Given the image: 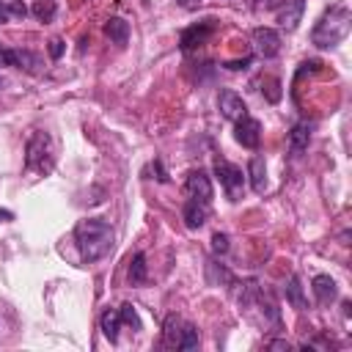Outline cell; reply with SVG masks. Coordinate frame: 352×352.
<instances>
[{
    "label": "cell",
    "mask_w": 352,
    "mask_h": 352,
    "mask_svg": "<svg viewBox=\"0 0 352 352\" xmlns=\"http://www.w3.org/2000/svg\"><path fill=\"white\" fill-rule=\"evenodd\" d=\"M308 140H311V124L308 121H297L289 132V151L292 157H300L305 148H308Z\"/></svg>",
    "instance_id": "7c38bea8"
},
{
    "label": "cell",
    "mask_w": 352,
    "mask_h": 352,
    "mask_svg": "<svg viewBox=\"0 0 352 352\" xmlns=\"http://www.w3.org/2000/svg\"><path fill=\"white\" fill-rule=\"evenodd\" d=\"M118 314H121V324L132 327L135 333L140 330V316H138V311H135V305H132V302H124V305L118 308Z\"/></svg>",
    "instance_id": "7402d4cb"
},
{
    "label": "cell",
    "mask_w": 352,
    "mask_h": 352,
    "mask_svg": "<svg viewBox=\"0 0 352 352\" xmlns=\"http://www.w3.org/2000/svg\"><path fill=\"white\" fill-rule=\"evenodd\" d=\"M184 187H187V192H190L192 201H201V204H209L212 201V179H209L206 170H201V168L198 170H190Z\"/></svg>",
    "instance_id": "9c48e42d"
},
{
    "label": "cell",
    "mask_w": 352,
    "mask_h": 352,
    "mask_svg": "<svg viewBox=\"0 0 352 352\" xmlns=\"http://www.w3.org/2000/svg\"><path fill=\"white\" fill-rule=\"evenodd\" d=\"M217 110H220V116L228 118V121H239L242 116H248L245 99H242L236 91H228V88L217 94Z\"/></svg>",
    "instance_id": "ba28073f"
},
{
    "label": "cell",
    "mask_w": 352,
    "mask_h": 352,
    "mask_svg": "<svg viewBox=\"0 0 352 352\" xmlns=\"http://www.w3.org/2000/svg\"><path fill=\"white\" fill-rule=\"evenodd\" d=\"M74 245L80 250V261L82 264H94V261L104 258L113 250L116 231L102 217H85V220H80L74 226Z\"/></svg>",
    "instance_id": "6da1fadb"
},
{
    "label": "cell",
    "mask_w": 352,
    "mask_h": 352,
    "mask_svg": "<svg viewBox=\"0 0 352 352\" xmlns=\"http://www.w3.org/2000/svg\"><path fill=\"white\" fill-rule=\"evenodd\" d=\"M118 330H121V314H118V308H107L102 314V333H104V338L110 344H116L118 341Z\"/></svg>",
    "instance_id": "ac0fdd59"
},
{
    "label": "cell",
    "mask_w": 352,
    "mask_h": 352,
    "mask_svg": "<svg viewBox=\"0 0 352 352\" xmlns=\"http://www.w3.org/2000/svg\"><path fill=\"white\" fill-rule=\"evenodd\" d=\"M349 28H352V11L346 3H336L330 6L319 22L314 25L311 30V41L319 47V50H330V47H338L346 36H349Z\"/></svg>",
    "instance_id": "7a4b0ae2"
},
{
    "label": "cell",
    "mask_w": 352,
    "mask_h": 352,
    "mask_svg": "<svg viewBox=\"0 0 352 352\" xmlns=\"http://www.w3.org/2000/svg\"><path fill=\"white\" fill-rule=\"evenodd\" d=\"M250 66V58H242V60H228L226 63V69H231V72H239V69H248Z\"/></svg>",
    "instance_id": "83f0119b"
},
{
    "label": "cell",
    "mask_w": 352,
    "mask_h": 352,
    "mask_svg": "<svg viewBox=\"0 0 352 352\" xmlns=\"http://www.w3.org/2000/svg\"><path fill=\"white\" fill-rule=\"evenodd\" d=\"M104 36H107L113 44L124 47V44L129 41V22L121 19V16H110V19L104 22Z\"/></svg>",
    "instance_id": "5bb4252c"
},
{
    "label": "cell",
    "mask_w": 352,
    "mask_h": 352,
    "mask_svg": "<svg viewBox=\"0 0 352 352\" xmlns=\"http://www.w3.org/2000/svg\"><path fill=\"white\" fill-rule=\"evenodd\" d=\"M52 162H55V154H52V140L47 132H33L28 146H25V168L30 173H47L52 170Z\"/></svg>",
    "instance_id": "277c9868"
},
{
    "label": "cell",
    "mask_w": 352,
    "mask_h": 352,
    "mask_svg": "<svg viewBox=\"0 0 352 352\" xmlns=\"http://www.w3.org/2000/svg\"><path fill=\"white\" fill-rule=\"evenodd\" d=\"M212 253L214 256H223V253H228V234H214L212 236Z\"/></svg>",
    "instance_id": "603a6c76"
},
{
    "label": "cell",
    "mask_w": 352,
    "mask_h": 352,
    "mask_svg": "<svg viewBox=\"0 0 352 352\" xmlns=\"http://www.w3.org/2000/svg\"><path fill=\"white\" fill-rule=\"evenodd\" d=\"M126 275H129V283H132V286L146 283V256H143V253H135V256H132Z\"/></svg>",
    "instance_id": "ffe728a7"
},
{
    "label": "cell",
    "mask_w": 352,
    "mask_h": 352,
    "mask_svg": "<svg viewBox=\"0 0 352 352\" xmlns=\"http://www.w3.org/2000/svg\"><path fill=\"white\" fill-rule=\"evenodd\" d=\"M14 66H16V69H25V72H30V74H36L38 66H41V60H38V55L30 52V50H14Z\"/></svg>",
    "instance_id": "d6986e66"
},
{
    "label": "cell",
    "mask_w": 352,
    "mask_h": 352,
    "mask_svg": "<svg viewBox=\"0 0 352 352\" xmlns=\"http://www.w3.org/2000/svg\"><path fill=\"white\" fill-rule=\"evenodd\" d=\"M234 138H236V143L245 146V148H258V143H261V124H258L256 118H250V116H242V118L236 121Z\"/></svg>",
    "instance_id": "30bf717a"
},
{
    "label": "cell",
    "mask_w": 352,
    "mask_h": 352,
    "mask_svg": "<svg viewBox=\"0 0 352 352\" xmlns=\"http://www.w3.org/2000/svg\"><path fill=\"white\" fill-rule=\"evenodd\" d=\"M162 338H165V346H173V349H198L201 338H198V327L190 324L187 319H182L179 314H170L162 324Z\"/></svg>",
    "instance_id": "3957f363"
},
{
    "label": "cell",
    "mask_w": 352,
    "mask_h": 352,
    "mask_svg": "<svg viewBox=\"0 0 352 352\" xmlns=\"http://www.w3.org/2000/svg\"><path fill=\"white\" fill-rule=\"evenodd\" d=\"M286 0H256L253 3V8L256 11H270V8H278V6H283Z\"/></svg>",
    "instance_id": "d4e9b609"
},
{
    "label": "cell",
    "mask_w": 352,
    "mask_h": 352,
    "mask_svg": "<svg viewBox=\"0 0 352 352\" xmlns=\"http://www.w3.org/2000/svg\"><path fill=\"white\" fill-rule=\"evenodd\" d=\"M248 176H250L253 192H264L267 190V165H264V157H253L248 162Z\"/></svg>",
    "instance_id": "2e32d148"
},
{
    "label": "cell",
    "mask_w": 352,
    "mask_h": 352,
    "mask_svg": "<svg viewBox=\"0 0 352 352\" xmlns=\"http://www.w3.org/2000/svg\"><path fill=\"white\" fill-rule=\"evenodd\" d=\"M214 33V19H204V22H198V25H190V28H184L182 30V36H179V47L187 52V50H195V47H201V44H206V38Z\"/></svg>",
    "instance_id": "8992f818"
},
{
    "label": "cell",
    "mask_w": 352,
    "mask_h": 352,
    "mask_svg": "<svg viewBox=\"0 0 352 352\" xmlns=\"http://www.w3.org/2000/svg\"><path fill=\"white\" fill-rule=\"evenodd\" d=\"M0 66H14V50L0 47Z\"/></svg>",
    "instance_id": "484cf974"
},
{
    "label": "cell",
    "mask_w": 352,
    "mask_h": 352,
    "mask_svg": "<svg viewBox=\"0 0 352 352\" xmlns=\"http://www.w3.org/2000/svg\"><path fill=\"white\" fill-rule=\"evenodd\" d=\"M267 349H292V344L286 341V338H275V341H267Z\"/></svg>",
    "instance_id": "f1b7e54d"
},
{
    "label": "cell",
    "mask_w": 352,
    "mask_h": 352,
    "mask_svg": "<svg viewBox=\"0 0 352 352\" xmlns=\"http://www.w3.org/2000/svg\"><path fill=\"white\" fill-rule=\"evenodd\" d=\"M261 82H267V99H270V102H278V99H280V82H278L275 77H267V80H261Z\"/></svg>",
    "instance_id": "cb8c5ba5"
},
{
    "label": "cell",
    "mask_w": 352,
    "mask_h": 352,
    "mask_svg": "<svg viewBox=\"0 0 352 352\" xmlns=\"http://www.w3.org/2000/svg\"><path fill=\"white\" fill-rule=\"evenodd\" d=\"M50 55H52L55 60L63 55V41H60V38H52V41H50Z\"/></svg>",
    "instance_id": "4316f807"
},
{
    "label": "cell",
    "mask_w": 352,
    "mask_h": 352,
    "mask_svg": "<svg viewBox=\"0 0 352 352\" xmlns=\"http://www.w3.org/2000/svg\"><path fill=\"white\" fill-rule=\"evenodd\" d=\"M11 217H14V214H11V212H6V209H3V212H0V223H3V220H11Z\"/></svg>",
    "instance_id": "1f68e13d"
},
{
    "label": "cell",
    "mask_w": 352,
    "mask_h": 352,
    "mask_svg": "<svg viewBox=\"0 0 352 352\" xmlns=\"http://www.w3.org/2000/svg\"><path fill=\"white\" fill-rule=\"evenodd\" d=\"M30 11H33V16H36V19H41V22H52V16H55L58 6H55V0H36Z\"/></svg>",
    "instance_id": "44dd1931"
},
{
    "label": "cell",
    "mask_w": 352,
    "mask_h": 352,
    "mask_svg": "<svg viewBox=\"0 0 352 352\" xmlns=\"http://www.w3.org/2000/svg\"><path fill=\"white\" fill-rule=\"evenodd\" d=\"M176 3H179V6H182V8H190V11H192V8H198V6H201V0H176Z\"/></svg>",
    "instance_id": "4dcf8cb0"
},
{
    "label": "cell",
    "mask_w": 352,
    "mask_h": 352,
    "mask_svg": "<svg viewBox=\"0 0 352 352\" xmlns=\"http://www.w3.org/2000/svg\"><path fill=\"white\" fill-rule=\"evenodd\" d=\"M302 11H305V0H286V8L278 14V25L283 30H294L302 19Z\"/></svg>",
    "instance_id": "4fadbf2b"
},
{
    "label": "cell",
    "mask_w": 352,
    "mask_h": 352,
    "mask_svg": "<svg viewBox=\"0 0 352 352\" xmlns=\"http://www.w3.org/2000/svg\"><path fill=\"white\" fill-rule=\"evenodd\" d=\"M214 176L220 179V187L228 192V198H239V192H242V187H245V173H242V168H236V165H231V162H226V160H214Z\"/></svg>",
    "instance_id": "5b68a950"
},
{
    "label": "cell",
    "mask_w": 352,
    "mask_h": 352,
    "mask_svg": "<svg viewBox=\"0 0 352 352\" xmlns=\"http://www.w3.org/2000/svg\"><path fill=\"white\" fill-rule=\"evenodd\" d=\"M3 82H6V80H3V77H0V88H3Z\"/></svg>",
    "instance_id": "d6a6232c"
},
{
    "label": "cell",
    "mask_w": 352,
    "mask_h": 352,
    "mask_svg": "<svg viewBox=\"0 0 352 352\" xmlns=\"http://www.w3.org/2000/svg\"><path fill=\"white\" fill-rule=\"evenodd\" d=\"M11 16H14V14H11V6H8V3H3V0H0V25H3V22H8V19H11Z\"/></svg>",
    "instance_id": "f546056e"
},
{
    "label": "cell",
    "mask_w": 352,
    "mask_h": 352,
    "mask_svg": "<svg viewBox=\"0 0 352 352\" xmlns=\"http://www.w3.org/2000/svg\"><path fill=\"white\" fill-rule=\"evenodd\" d=\"M253 50L267 60L275 58L280 52V33L272 28H256L253 30Z\"/></svg>",
    "instance_id": "52a82bcc"
},
{
    "label": "cell",
    "mask_w": 352,
    "mask_h": 352,
    "mask_svg": "<svg viewBox=\"0 0 352 352\" xmlns=\"http://www.w3.org/2000/svg\"><path fill=\"white\" fill-rule=\"evenodd\" d=\"M311 289H314L319 305H330V302L338 297V286H336V280H333L330 275H316V278L311 280Z\"/></svg>",
    "instance_id": "8fae6325"
},
{
    "label": "cell",
    "mask_w": 352,
    "mask_h": 352,
    "mask_svg": "<svg viewBox=\"0 0 352 352\" xmlns=\"http://www.w3.org/2000/svg\"><path fill=\"white\" fill-rule=\"evenodd\" d=\"M206 214H209L206 204L192 201V198L184 204V212H182V217H184V226H187V228H201V226L206 223Z\"/></svg>",
    "instance_id": "9a60e30c"
},
{
    "label": "cell",
    "mask_w": 352,
    "mask_h": 352,
    "mask_svg": "<svg viewBox=\"0 0 352 352\" xmlns=\"http://www.w3.org/2000/svg\"><path fill=\"white\" fill-rule=\"evenodd\" d=\"M286 302H289L294 311H305V308H308V300H305V292H302V283H300L297 275H292L289 283H286Z\"/></svg>",
    "instance_id": "e0dca14e"
}]
</instances>
